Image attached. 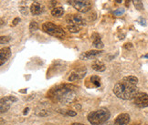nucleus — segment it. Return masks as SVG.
<instances>
[{
  "instance_id": "nucleus-24",
  "label": "nucleus",
  "mask_w": 148,
  "mask_h": 125,
  "mask_svg": "<svg viewBox=\"0 0 148 125\" xmlns=\"http://www.w3.org/2000/svg\"><path fill=\"white\" fill-rule=\"evenodd\" d=\"M20 11H21V13L22 14H24V15H27L28 14V10H27V8H23V7H22V8H20Z\"/></svg>"
},
{
  "instance_id": "nucleus-16",
  "label": "nucleus",
  "mask_w": 148,
  "mask_h": 125,
  "mask_svg": "<svg viewBox=\"0 0 148 125\" xmlns=\"http://www.w3.org/2000/svg\"><path fill=\"white\" fill-rule=\"evenodd\" d=\"M64 13V9L62 8L61 7H57V8H54L52 10H51V15L55 18H60Z\"/></svg>"
},
{
  "instance_id": "nucleus-23",
  "label": "nucleus",
  "mask_w": 148,
  "mask_h": 125,
  "mask_svg": "<svg viewBox=\"0 0 148 125\" xmlns=\"http://www.w3.org/2000/svg\"><path fill=\"white\" fill-rule=\"evenodd\" d=\"M123 13H124V8H120L114 11V15H116V16H121Z\"/></svg>"
},
{
  "instance_id": "nucleus-1",
  "label": "nucleus",
  "mask_w": 148,
  "mask_h": 125,
  "mask_svg": "<svg viewBox=\"0 0 148 125\" xmlns=\"http://www.w3.org/2000/svg\"><path fill=\"white\" fill-rule=\"evenodd\" d=\"M113 93L119 99L123 100H134L139 92L136 85L130 84L122 79L115 84L114 88H113Z\"/></svg>"
},
{
  "instance_id": "nucleus-22",
  "label": "nucleus",
  "mask_w": 148,
  "mask_h": 125,
  "mask_svg": "<svg viewBox=\"0 0 148 125\" xmlns=\"http://www.w3.org/2000/svg\"><path fill=\"white\" fill-rule=\"evenodd\" d=\"M11 38L9 36H1V38H0V43L1 44H5V43H8L10 41Z\"/></svg>"
},
{
  "instance_id": "nucleus-30",
  "label": "nucleus",
  "mask_w": 148,
  "mask_h": 125,
  "mask_svg": "<svg viewBox=\"0 0 148 125\" xmlns=\"http://www.w3.org/2000/svg\"><path fill=\"white\" fill-rule=\"evenodd\" d=\"M129 4H130V0H126V4H125V5H126V7H129Z\"/></svg>"
},
{
  "instance_id": "nucleus-19",
  "label": "nucleus",
  "mask_w": 148,
  "mask_h": 125,
  "mask_svg": "<svg viewBox=\"0 0 148 125\" xmlns=\"http://www.w3.org/2000/svg\"><path fill=\"white\" fill-rule=\"evenodd\" d=\"M90 81L94 85L95 87H100L101 86V79L98 76H92L90 77Z\"/></svg>"
},
{
  "instance_id": "nucleus-21",
  "label": "nucleus",
  "mask_w": 148,
  "mask_h": 125,
  "mask_svg": "<svg viewBox=\"0 0 148 125\" xmlns=\"http://www.w3.org/2000/svg\"><path fill=\"white\" fill-rule=\"evenodd\" d=\"M38 25L36 21H31L30 22V24H29V30L30 32H34V31H36L38 30Z\"/></svg>"
},
{
  "instance_id": "nucleus-12",
  "label": "nucleus",
  "mask_w": 148,
  "mask_h": 125,
  "mask_svg": "<svg viewBox=\"0 0 148 125\" xmlns=\"http://www.w3.org/2000/svg\"><path fill=\"white\" fill-rule=\"evenodd\" d=\"M130 122V116L127 113H122L114 121V125H128Z\"/></svg>"
},
{
  "instance_id": "nucleus-28",
  "label": "nucleus",
  "mask_w": 148,
  "mask_h": 125,
  "mask_svg": "<svg viewBox=\"0 0 148 125\" xmlns=\"http://www.w3.org/2000/svg\"><path fill=\"white\" fill-rule=\"evenodd\" d=\"M28 111H29V108H26V109L24 110V113H23V114L24 115H27V113H28Z\"/></svg>"
},
{
  "instance_id": "nucleus-10",
  "label": "nucleus",
  "mask_w": 148,
  "mask_h": 125,
  "mask_svg": "<svg viewBox=\"0 0 148 125\" xmlns=\"http://www.w3.org/2000/svg\"><path fill=\"white\" fill-rule=\"evenodd\" d=\"M101 53H102V51H101V50H89V51H86V52L82 53L81 56H79V59L82 60L93 59Z\"/></svg>"
},
{
  "instance_id": "nucleus-13",
  "label": "nucleus",
  "mask_w": 148,
  "mask_h": 125,
  "mask_svg": "<svg viewBox=\"0 0 148 125\" xmlns=\"http://www.w3.org/2000/svg\"><path fill=\"white\" fill-rule=\"evenodd\" d=\"M30 12L33 16H38L39 14H41L43 12L42 5L37 1L33 2L30 5Z\"/></svg>"
},
{
  "instance_id": "nucleus-4",
  "label": "nucleus",
  "mask_w": 148,
  "mask_h": 125,
  "mask_svg": "<svg viewBox=\"0 0 148 125\" xmlns=\"http://www.w3.org/2000/svg\"><path fill=\"white\" fill-rule=\"evenodd\" d=\"M42 29L49 35L59 38H64V37L66 36L64 30L60 27L53 24L52 22H45L42 26Z\"/></svg>"
},
{
  "instance_id": "nucleus-5",
  "label": "nucleus",
  "mask_w": 148,
  "mask_h": 125,
  "mask_svg": "<svg viewBox=\"0 0 148 125\" xmlns=\"http://www.w3.org/2000/svg\"><path fill=\"white\" fill-rule=\"evenodd\" d=\"M68 2L81 13H87L92 9V3L90 0H68Z\"/></svg>"
},
{
  "instance_id": "nucleus-17",
  "label": "nucleus",
  "mask_w": 148,
  "mask_h": 125,
  "mask_svg": "<svg viewBox=\"0 0 148 125\" xmlns=\"http://www.w3.org/2000/svg\"><path fill=\"white\" fill-rule=\"evenodd\" d=\"M123 81H126L130 84H133V85H136L137 86V83H138V78H136L135 76H126L123 79Z\"/></svg>"
},
{
  "instance_id": "nucleus-3",
  "label": "nucleus",
  "mask_w": 148,
  "mask_h": 125,
  "mask_svg": "<svg viewBox=\"0 0 148 125\" xmlns=\"http://www.w3.org/2000/svg\"><path fill=\"white\" fill-rule=\"evenodd\" d=\"M111 117V113L107 109L101 108L97 111L90 112L87 119L92 125H103Z\"/></svg>"
},
{
  "instance_id": "nucleus-11",
  "label": "nucleus",
  "mask_w": 148,
  "mask_h": 125,
  "mask_svg": "<svg viewBox=\"0 0 148 125\" xmlns=\"http://www.w3.org/2000/svg\"><path fill=\"white\" fill-rule=\"evenodd\" d=\"M11 56V49L9 48H3L0 50V64L4 65Z\"/></svg>"
},
{
  "instance_id": "nucleus-31",
  "label": "nucleus",
  "mask_w": 148,
  "mask_h": 125,
  "mask_svg": "<svg viewBox=\"0 0 148 125\" xmlns=\"http://www.w3.org/2000/svg\"><path fill=\"white\" fill-rule=\"evenodd\" d=\"M114 1H115L116 3H118V4H121L123 0H114Z\"/></svg>"
},
{
  "instance_id": "nucleus-32",
  "label": "nucleus",
  "mask_w": 148,
  "mask_h": 125,
  "mask_svg": "<svg viewBox=\"0 0 148 125\" xmlns=\"http://www.w3.org/2000/svg\"><path fill=\"white\" fill-rule=\"evenodd\" d=\"M145 58H146V59H148V54H146V55H145Z\"/></svg>"
},
{
  "instance_id": "nucleus-27",
  "label": "nucleus",
  "mask_w": 148,
  "mask_h": 125,
  "mask_svg": "<svg viewBox=\"0 0 148 125\" xmlns=\"http://www.w3.org/2000/svg\"><path fill=\"white\" fill-rule=\"evenodd\" d=\"M124 48H133V45H132V43H127V44H125L124 45Z\"/></svg>"
},
{
  "instance_id": "nucleus-18",
  "label": "nucleus",
  "mask_w": 148,
  "mask_h": 125,
  "mask_svg": "<svg viewBox=\"0 0 148 125\" xmlns=\"http://www.w3.org/2000/svg\"><path fill=\"white\" fill-rule=\"evenodd\" d=\"M132 1H133L134 8L137 10L142 11L144 9V5H143V2H142V0H132Z\"/></svg>"
},
{
  "instance_id": "nucleus-2",
  "label": "nucleus",
  "mask_w": 148,
  "mask_h": 125,
  "mask_svg": "<svg viewBox=\"0 0 148 125\" xmlns=\"http://www.w3.org/2000/svg\"><path fill=\"white\" fill-rule=\"evenodd\" d=\"M76 89V87L69 84L60 85L53 89V96L56 100L62 102V103L69 104L72 102L75 99V93L73 90Z\"/></svg>"
},
{
  "instance_id": "nucleus-20",
  "label": "nucleus",
  "mask_w": 148,
  "mask_h": 125,
  "mask_svg": "<svg viewBox=\"0 0 148 125\" xmlns=\"http://www.w3.org/2000/svg\"><path fill=\"white\" fill-rule=\"evenodd\" d=\"M67 29L71 33H78L79 31V26H75V25H68Z\"/></svg>"
},
{
  "instance_id": "nucleus-9",
  "label": "nucleus",
  "mask_w": 148,
  "mask_h": 125,
  "mask_svg": "<svg viewBox=\"0 0 148 125\" xmlns=\"http://www.w3.org/2000/svg\"><path fill=\"white\" fill-rule=\"evenodd\" d=\"M86 71H87L86 68H81V69L74 70L73 72H71V74L70 75V77L68 78V81H79V79H82L85 76V73H86Z\"/></svg>"
},
{
  "instance_id": "nucleus-29",
  "label": "nucleus",
  "mask_w": 148,
  "mask_h": 125,
  "mask_svg": "<svg viewBox=\"0 0 148 125\" xmlns=\"http://www.w3.org/2000/svg\"><path fill=\"white\" fill-rule=\"evenodd\" d=\"M71 125H84L82 123H79V122H75V123H71Z\"/></svg>"
},
{
  "instance_id": "nucleus-14",
  "label": "nucleus",
  "mask_w": 148,
  "mask_h": 125,
  "mask_svg": "<svg viewBox=\"0 0 148 125\" xmlns=\"http://www.w3.org/2000/svg\"><path fill=\"white\" fill-rule=\"evenodd\" d=\"M92 40H93V47L95 48H97V49H101V48H103L104 47V45L103 43L101 42V37L98 33H93L92 35Z\"/></svg>"
},
{
  "instance_id": "nucleus-7",
  "label": "nucleus",
  "mask_w": 148,
  "mask_h": 125,
  "mask_svg": "<svg viewBox=\"0 0 148 125\" xmlns=\"http://www.w3.org/2000/svg\"><path fill=\"white\" fill-rule=\"evenodd\" d=\"M16 101H18V99L15 98L14 96H8V97L2 98L1 101H0V110H1V112L3 113L8 111L10 108V105Z\"/></svg>"
},
{
  "instance_id": "nucleus-6",
  "label": "nucleus",
  "mask_w": 148,
  "mask_h": 125,
  "mask_svg": "<svg viewBox=\"0 0 148 125\" xmlns=\"http://www.w3.org/2000/svg\"><path fill=\"white\" fill-rule=\"evenodd\" d=\"M134 103L139 108L148 107V94L140 92L135 96L134 99Z\"/></svg>"
},
{
  "instance_id": "nucleus-15",
  "label": "nucleus",
  "mask_w": 148,
  "mask_h": 125,
  "mask_svg": "<svg viewBox=\"0 0 148 125\" xmlns=\"http://www.w3.org/2000/svg\"><path fill=\"white\" fill-rule=\"evenodd\" d=\"M92 69L95 71H98V72H102V71H104L105 69H106L105 65L102 63L101 61H100V60H95L92 63Z\"/></svg>"
},
{
  "instance_id": "nucleus-26",
  "label": "nucleus",
  "mask_w": 148,
  "mask_h": 125,
  "mask_svg": "<svg viewBox=\"0 0 148 125\" xmlns=\"http://www.w3.org/2000/svg\"><path fill=\"white\" fill-rule=\"evenodd\" d=\"M19 22H20V18H16L13 20V22H12V26H13V27L16 26V25H18V24L19 23Z\"/></svg>"
},
{
  "instance_id": "nucleus-25",
  "label": "nucleus",
  "mask_w": 148,
  "mask_h": 125,
  "mask_svg": "<svg viewBox=\"0 0 148 125\" xmlns=\"http://www.w3.org/2000/svg\"><path fill=\"white\" fill-rule=\"evenodd\" d=\"M77 113L75 111H67V115L68 116H71V117H74V116H76Z\"/></svg>"
},
{
  "instance_id": "nucleus-8",
  "label": "nucleus",
  "mask_w": 148,
  "mask_h": 125,
  "mask_svg": "<svg viewBox=\"0 0 148 125\" xmlns=\"http://www.w3.org/2000/svg\"><path fill=\"white\" fill-rule=\"evenodd\" d=\"M66 21H67V23H69L71 25H75V26H85L86 25L85 20L81 16H79L77 14L68 15L66 16Z\"/></svg>"
}]
</instances>
